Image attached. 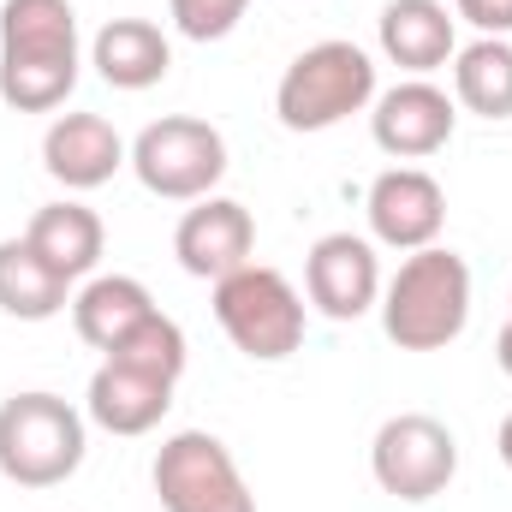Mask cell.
<instances>
[{
	"label": "cell",
	"mask_w": 512,
	"mask_h": 512,
	"mask_svg": "<svg viewBox=\"0 0 512 512\" xmlns=\"http://www.w3.org/2000/svg\"><path fill=\"white\" fill-rule=\"evenodd\" d=\"M78 12L72 0L0 6V102L12 114H54L78 90Z\"/></svg>",
	"instance_id": "cell-1"
},
{
	"label": "cell",
	"mask_w": 512,
	"mask_h": 512,
	"mask_svg": "<svg viewBox=\"0 0 512 512\" xmlns=\"http://www.w3.org/2000/svg\"><path fill=\"white\" fill-rule=\"evenodd\" d=\"M382 334L399 352H441L471 322V262L447 245L411 251L399 274L382 280Z\"/></svg>",
	"instance_id": "cell-2"
},
{
	"label": "cell",
	"mask_w": 512,
	"mask_h": 512,
	"mask_svg": "<svg viewBox=\"0 0 512 512\" xmlns=\"http://www.w3.org/2000/svg\"><path fill=\"white\" fill-rule=\"evenodd\" d=\"M90 447L84 411L60 393H12L0 399V477L18 489H60L78 477Z\"/></svg>",
	"instance_id": "cell-3"
},
{
	"label": "cell",
	"mask_w": 512,
	"mask_h": 512,
	"mask_svg": "<svg viewBox=\"0 0 512 512\" xmlns=\"http://www.w3.org/2000/svg\"><path fill=\"white\" fill-rule=\"evenodd\" d=\"M376 102V60L358 42H310L274 84V114L286 131H334Z\"/></svg>",
	"instance_id": "cell-4"
},
{
	"label": "cell",
	"mask_w": 512,
	"mask_h": 512,
	"mask_svg": "<svg viewBox=\"0 0 512 512\" xmlns=\"http://www.w3.org/2000/svg\"><path fill=\"white\" fill-rule=\"evenodd\" d=\"M215 322L251 364H280L304 346V298L268 262H245L215 280Z\"/></svg>",
	"instance_id": "cell-5"
},
{
	"label": "cell",
	"mask_w": 512,
	"mask_h": 512,
	"mask_svg": "<svg viewBox=\"0 0 512 512\" xmlns=\"http://www.w3.org/2000/svg\"><path fill=\"white\" fill-rule=\"evenodd\" d=\"M131 173L161 203H203L227 179V137L197 114H161L131 137Z\"/></svg>",
	"instance_id": "cell-6"
},
{
	"label": "cell",
	"mask_w": 512,
	"mask_h": 512,
	"mask_svg": "<svg viewBox=\"0 0 512 512\" xmlns=\"http://www.w3.org/2000/svg\"><path fill=\"white\" fill-rule=\"evenodd\" d=\"M149 483H155L167 512H256V495L239 471V459H233V447L209 429L167 435Z\"/></svg>",
	"instance_id": "cell-7"
},
{
	"label": "cell",
	"mask_w": 512,
	"mask_h": 512,
	"mask_svg": "<svg viewBox=\"0 0 512 512\" xmlns=\"http://www.w3.org/2000/svg\"><path fill=\"white\" fill-rule=\"evenodd\" d=\"M370 477L382 483V495L405 501V507H423V501L453 489V477H459V435L441 417H429V411H399L370 441Z\"/></svg>",
	"instance_id": "cell-8"
},
{
	"label": "cell",
	"mask_w": 512,
	"mask_h": 512,
	"mask_svg": "<svg viewBox=\"0 0 512 512\" xmlns=\"http://www.w3.org/2000/svg\"><path fill=\"white\" fill-rule=\"evenodd\" d=\"M453 126H459V102L429 78H405V84H393L370 102V137L393 161L441 155L453 143Z\"/></svg>",
	"instance_id": "cell-9"
},
{
	"label": "cell",
	"mask_w": 512,
	"mask_h": 512,
	"mask_svg": "<svg viewBox=\"0 0 512 512\" xmlns=\"http://www.w3.org/2000/svg\"><path fill=\"white\" fill-rule=\"evenodd\" d=\"M304 292L328 322H358L382 304V262L376 239L358 233H322L304 256Z\"/></svg>",
	"instance_id": "cell-10"
},
{
	"label": "cell",
	"mask_w": 512,
	"mask_h": 512,
	"mask_svg": "<svg viewBox=\"0 0 512 512\" xmlns=\"http://www.w3.org/2000/svg\"><path fill=\"white\" fill-rule=\"evenodd\" d=\"M364 215H370V239L387 251H429L447 227V191L435 173L423 167H387L376 173L370 197H364Z\"/></svg>",
	"instance_id": "cell-11"
},
{
	"label": "cell",
	"mask_w": 512,
	"mask_h": 512,
	"mask_svg": "<svg viewBox=\"0 0 512 512\" xmlns=\"http://www.w3.org/2000/svg\"><path fill=\"white\" fill-rule=\"evenodd\" d=\"M251 251H256V221L239 197H203V203H191V209L179 215V227H173V256H179V268L197 274V280H209V286L227 280L233 268H245Z\"/></svg>",
	"instance_id": "cell-12"
},
{
	"label": "cell",
	"mask_w": 512,
	"mask_h": 512,
	"mask_svg": "<svg viewBox=\"0 0 512 512\" xmlns=\"http://www.w3.org/2000/svg\"><path fill=\"white\" fill-rule=\"evenodd\" d=\"M42 167L66 191H96L120 167H131V149L114 131V120H102V114H60L42 131Z\"/></svg>",
	"instance_id": "cell-13"
},
{
	"label": "cell",
	"mask_w": 512,
	"mask_h": 512,
	"mask_svg": "<svg viewBox=\"0 0 512 512\" xmlns=\"http://www.w3.org/2000/svg\"><path fill=\"white\" fill-rule=\"evenodd\" d=\"M453 24H459V18H453L441 0H387L382 18H376V42H382V54L399 72L429 78V72H441V66L459 54Z\"/></svg>",
	"instance_id": "cell-14"
},
{
	"label": "cell",
	"mask_w": 512,
	"mask_h": 512,
	"mask_svg": "<svg viewBox=\"0 0 512 512\" xmlns=\"http://www.w3.org/2000/svg\"><path fill=\"white\" fill-rule=\"evenodd\" d=\"M90 66L102 72V84L137 96V90H155V84L167 78L173 42H167V30L149 24V18H108V24L96 30V42H90Z\"/></svg>",
	"instance_id": "cell-15"
},
{
	"label": "cell",
	"mask_w": 512,
	"mask_h": 512,
	"mask_svg": "<svg viewBox=\"0 0 512 512\" xmlns=\"http://www.w3.org/2000/svg\"><path fill=\"white\" fill-rule=\"evenodd\" d=\"M24 239L36 245V256H42L48 268H60L72 286L90 280L96 262H102V251H108V227H102V215L84 209L78 197L42 203V209L30 215V227H24Z\"/></svg>",
	"instance_id": "cell-16"
},
{
	"label": "cell",
	"mask_w": 512,
	"mask_h": 512,
	"mask_svg": "<svg viewBox=\"0 0 512 512\" xmlns=\"http://www.w3.org/2000/svg\"><path fill=\"white\" fill-rule=\"evenodd\" d=\"M155 316V298L137 274H90L78 292H72V328L84 346H96L102 358L126 340L137 322Z\"/></svg>",
	"instance_id": "cell-17"
},
{
	"label": "cell",
	"mask_w": 512,
	"mask_h": 512,
	"mask_svg": "<svg viewBox=\"0 0 512 512\" xmlns=\"http://www.w3.org/2000/svg\"><path fill=\"white\" fill-rule=\"evenodd\" d=\"M167 405H173L167 382H149L126 364H108V358H102V370L90 376V393H84V417L108 435H149L167 417Z\"/></svg>",
	"instance_id": "cell-18"
},
{
	"label": "cell",
	"mask_w": 512,
	"mask_h": 512,
	"mask_svg": "<svg viewBox=\"0 0 512 512\" xmlns=\"http://www.w3.org/2000/svg\"><path fill=\"white\" fill-rule=\"evenodd\" d=\"M0 310L18 322H54L60 310H72V280L48 268L24 233L0 239Z\"/></svg>",
	"instance_id": "cell-19"
},
{
	"label": "cell",
	"mask_w": 512,
	"mask_h": 512,
	"mask_svg": "<svg viewBox=\"0 0 512 512\" xmlns=\"http://www.w3.org/2000/svg\"><path fill=\"white\" fill-rule=\"evenodd\" d=\"M453 102L477 120H512V42L477 36L453 54Z\"/></svg>",
	"instance_id": "cell-20"
},
{
	"label": "cell",
	"mask_w": 512,
	"mask_h": 512,
	"mask_svg": "<svg viewBox=\"0 0 512 512\" xmlns=\"http://www.w3.org/2000/svg\"><path fill=\"white\" fill-rule=\"evenodd\" d=\"M108 364H126V370H137V376H149V382H167L179 387V376H185V364H191V346H185V328L173 322V316H149V322H137L126 340L108 352Z\"/></svg>",
	"instance_id": "cell-21"
},
{
	"label": "cell",
	"mask_w": 512,
	"mask_h": 512,
	"mask_svg": "<svg viewBox=\"0 0 512 512\" xmlns=\"http://www.w3.org/2000/svg\"><path fill=\"white\" fill-rule=\"evenodd\" d=\"M251 12V0H167V18L185 42H221L239 30V18Z\"/></svg>",
	"instance_id": "cell-22"
},
{
	"label": "cell",
	"mask_w": 512,
	"mask_h": 512,
	"mask_svg": "<svg viewBox=\"0 0 512 512\" xmlns=\"http://www.w3.org/2000/svg\"><path fill=\"white\" fill-rule=\"evenodd\" d=\"M453 18L477 24L483 36H512V0H453Z\"/></svg>",
	"instance_id": "cell-23"
},
{
	"label": "cell",
	"mask_w": 512,
	"mask_h": 512,
	"mask_svg": "<svg viewBox=\"0 0 512 512\" xmlns=\"http://www.w3.org/2000/svg\"><path fill=\"white\" fill-rule=\"evenodd\" d=\"M495 453H501V465L512 471V411L501 417V429H495Z\"/></svg>",
	"instance_id": "cell-24"
},
{
	"label": "cell",
	"mask_w": 512,
	"mask_h": 512,
	"mask_svg": "<svg viewBox=\"0 0 512 512\" xmlns=\"http://www.w3.org/2000/svg\"><path fill=\"white\" fill-rule=\"evenodd\" d=\"M495 364L512 376V316H507V328H501V340H495Z\"/></svg>",
	"instance_id": "cell-25"
}]
</instances>
